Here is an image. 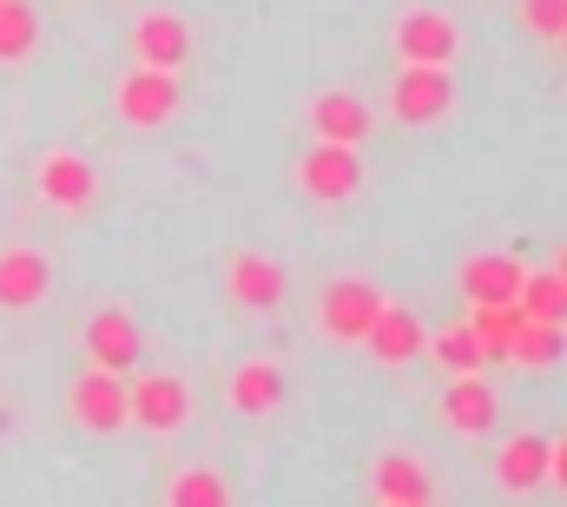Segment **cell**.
Returning <instances> with one entry per match:
<instances>
[{"label":"cell","mask_w":567,"mask_h":507,"mask_svg":"<svg viewBox=\"0 0 567 507\" xmlns=\"http://www.w3.org/2000/svg\"><path fill=\"white\" fill-rule=\"evenodd\" d=\"M423 356H435V363H442L449 376H475V370L488 363L468 323H449V330H435V337H423Z\"/></svg>","instance_id":"22"},{"label":"cell","mask_w":567,"mask_h":507,"mask_svg":"<svg viewBox=\"0 0 567 507\" xmlns=\"http://www.w3.org/2000/svg\"><path fill=\"white\" fill-rule=\"evenodd\" d=\"M455 46H462V33H455V20H449L442 7H410V13L396 20V53H403V60L449 66V60H455Z\"/></svg>","instance_id":"7"},{"label":"cell","mask_w":567,"mask_h":507,"mask_svg":"<svg viewBox=\"0 0 567 507\" xmlns=\"http://www.w3.org/2000/svg\"><path fill=\"white\" fill-rule=\"evenodd\" d=\"M522 317H528L522 303H468V330H475V343H482V356H488V363H508Z\"/></svg>","instance_id":"19"},{"label":"cell","mask_w":567,"mask_h":507,"mask_svg":"<svg viewBox=\"0 0 567 507\" xmlns=\"http://www.w3.org/2000/svg\"><path fill=\"white\" fill-rule=\"evenodd\" d=\"M113 113L126 120V126H140V132H152V126H165L172 113H178V73H165V66H133L120 86H113Z\"/></svg>","instance_id":"2"},{"label":"cell","mask_w":567,"mask_h":507,"mask_svg":"<svg viewBox=\"0 0 567 507\" xmlns=\"http://www.w3.org/2000/svg\"><path fill=\"white\" fill-rule=\"evenodd\" d=\"M47 290H53V263L47 257L27 251V245L0 251V310H40Z\"/></svg>","instance_id":"10"},{"label":"cell","mask_w":567,"mask_h":507,"mask_svg":"<svg viewBox=\"0 0 567 507\" xmlns=\"http://www.w3.org/2000/svg\"><path fill=\"white\" fill-rule=\"evenodd\" d=\"M310 132H317L323 145H363V138H370V106H363L357 93L330 86V93H317V106H310Z\"/></svg>","instance_id":"16"},{"label":"cell","mask_w":567,"mask_h":507,"mask_svg":"<svg viewBox=\"0 0 567 507\" xmlns=\"http://www.w3.org/2000/svg\"><path fill=\"white\" fill-rule=\"evenodd\" d=\"M522 27H528L535 40H561L567 0H522Z\"/></svg>","instance_id":"26"},{"label":"cell","mask_w":567,"mask_h":507,"mask_svg":"<svg viewBox=\"0 0 567 507\" xmlns=\"http://www.w3.org/2000/svg\"><path fill=\"white\" fill-rule=\"evenodd\" d=\"M555 277H561V283H567V251H561V257H555Z\"/></svg>","instance_id":"28"},{"label":"cell","mask_w":567,"mask_h":507,"mask_svg":"<svg viewBox=\"0 0 567 507\" xmlns=\"http://www.w3.org/2000/svg\"><path fill=\"white\" fill-rule=\"evenodd\" d=\"M231 501V482H225V475H205V468H198V475H178V482H172V507H225Z\"/></svg>","instance_id":"25"},{"label":"cell","mask_w":567,"mask_h":507,"mask_svg":"<svg viewBox=\"0 0 567 507\" xmlns=\"http://www.w3.org/2000/svg\"><path fill=\"white\" fill-rule=\"evenodd\" d=\"M66 415H73L80 428H93V435H120V428L133 422V408H126V376H113V370L73 376V389H66Z\"/></svg>","instance_id":"4"},{"label":"cell","mask_w":567,"mask_h":507,"mask_svg":"<svg viewBox=\"0 0 567 507\" xmlns=\"http://www.w3.org/2000/svg\"><path fill=\"white\" fill-rule=\"evenodd\" d=\"M495 475L508 495H535L548 488V435H508L502 455H495Z\"/></svg>","instance_id":"17"},{"label":"cell","mask_w":567,"mask_h":507,"mask_svg":"<svg viewBox=\"0 0 567 507\" xmlns=\"http://www.w3.org/2000/svg\"><path fill=\"white\" fill-rule=\"evenodd\" d=\"M231 402H238V415H271L284 402V370L278 363H245L231 376Z\"/></svg>","instance_id":"21"},{"label":"cell","mask_w":567,"mask_h":507,"mask_svg":"<svg viewBox=\"0 0 567 507\" xmlns=\"http://www.w3.org/2000/svg\"><path fill=\"white\" fill-rule=\"evenodd\" d=\"M133 46H140L145 66H165V73H178V66L192 60V27H185L178 13H145L140 27H133Z\"/></svg>","instance_id":"18"},{"label":"cell","mask_w":567,"mask_h":507,"mask_svg":"<svg viewBox=\"0 0 567 507\" xmlns=\"http://www.w3.org/2000/svg\"><path fill=\"white\" fill-rule=\"evenodd\" d=\"M86 356H93V370L126 376V370L140 363V323H133L126 310H100V317L86 323Z\"/></svg>","instance_id":"12"},{"label":"cell","mask_w":567,"mask_h":507,"mask_svg":"<svg viewBox=\"0 0 567 507\" xmlns=\"http://www.w3.org/2000/svg\"><path fill=\"white\" fill-rule=\"evenodd\" d=\"M528 317H548V323H567V283L555 270H528L522 277V297H515Z\"/></svg>","instance_id":"24"},{"label":"cell","mask_w":567,"mask_h":507,"mask_svg":"<svg viewBox=\"0 0 567 507\" xmlns=\"http://www.w3.org/2000/svg\"><path fill=\"white\" fill-rule=\"evenodd\" d=\"M377 310H383V290H377L370 277H337V283H323V297H317V323H323V337H337V343H363V330H370Z\"/></svg>","instance_id":"3"},{"label":"cell","mask_w":567,"mask_h":507,"mask_svg":"<svg viewBox=\"0 0 567 507\" xmlns=\"http://www.w3.org/2000/svg\"><path fill=\"white\" fill-rule=\"evenodd\" d=\"M33 46H40V13L27 0H0V66L27 60Z\"/></svg>","instance_id":"23"},{"label":"cell","mask_w":567,"mask_h":507,"mask_svg":"<svg viewBox=\"0 0 567 507\" xmlns=\"http://www.w3.org/2000/svg\"><path fill=\"white\" fill-rule=\"evenodd\" d=\"M370 488H377V501L383 507H429L435 501V482H429V468L416 455H377V468H370Z\"/></svg>","instance_id":"13"},{"label":"cell","mask_w":567,"mask_h":507,"mask_svg":"<svg viewBox=\"0 0 567 507\" xmlns=\"http://www.w3.org/2000/svg\"><path fill=\"white\" fill-rule=\"evenodd\" d=\"M225 290H231L245 310H278L284 303V263H271L265 251H238L225 263Z\"/></svg>","instance_id":"15"},{"label":"cell","mask_w":567,"mask_h":507,"mask_svg":"<svg viewBox=\"0 0 567 507\" xmlns=\"http://www.w3.org/2000/svg\"><path fill=\"white\" fill-rule=\"evenodd\" d=\"M423 323H416V310H403V303H383L377 317H370V330H363V343H370V356L377 363H416L423 356Z\"/></svg>","instance_id":"11"},{"label":"cell","mask_w":567,"mask_h":507,"mask_svg":"<svg viewBox=\"0 0 567 507\" xmlns=\"http://www.w3.org/2000/svg\"><path fill=\"white\" fill-rule=\"evenodd\" d=\"M548 482L567 495V435H555V442H548Z\"/></svg>","instance_id":"27"},{"label":"cell","mask_w":567,"mask_h":507,"mask_svg":"<svg viewBox=\"0 0 567 507\" xmlns=\"http://www.w3.org/2000/svg\"><path fill=\"white\" fill-rule=\"evenodd\" d=\"M297 185H303L317 205L357 198V192H363V158H357V145H323V138H317V152H303V165H297Z\"/></svg>","instance_id":"5"},{"label":"cell","mask_w":567,"mask_h":507,"mask_svg":"<svg viewBox=\"0 0 567 507\" xmlns=\"http://www.w3.org/2000/svg\"><path fill=\"white\" fill-rule=\"evenodd\" d=\"M449 106H455V80H449V66L403 60V73L390 80V113H396L403 126H435V120H449Z\"/></svg>","instance_id":"1"},{"label":"cell","mask_w":567,"mask_h":507,"mask_svg":"<svg viewBox=\"0 0 567 507\" xmlns=\"http://www.w3.org/2000/svg\"><path fill=\"white\" fill-rule=\"evenodd\" d=\"M522 257H508V251H475V257H462V270H455V290L468 297V303H515L522 297Z\"/></svg>","instance_id":"8"},{"label":"cell","mask_w":567,"mask_h":507,"mask_svg":"<svg viewBox=\"0 0 567 507\" xmlns=\"http://www.w3.org/2000/svg\"><path fill=\"white\" fill-rule=\"evenodd\" d=\"M40 198L53 211H86L100 198V178H93V165L80 152H47L40 158Z\"/></svg>","instance_id":"9"},{"label":"cell","mask_w":567,"mask_h":507,"mask_svg":"<svg viewBox=\"0 0 567 507\" xmlns=\"http://www.w3.org/2000/svg\"><path fill=\"white\" fill-rule=\"evenodd\" d=\"M561 350H567V323H548V317H522V330H515V350H508V363L548 370V363H561Z\"/></svg>","instance_id":"20"},{"label":"cell","mask_w":567,"mask_h":507,"mask_svg":"<svg viewBox=\"0 0 567 507\" xmlns=\"http://www.w3.org/2000/svg\"><path fill=\"white\" fill-rule=\"evenodd\" d=\"M495 415H502V402H495V389L482 382V370H475V376H455L442 389V422H449L455 435H488Z\"/></svg>","instance_id":"14"},{"label":"cell","mask_w":567,"mask_h":507,"mask_svg":"<svg viewBox=\"0 0 567 507\" xmlns=\"http://www.w3.org/2000/svg\"><path fill=\"white\" fill-rule=\"evenodd\" d=\"M561 46H567V27H561Z\"/></svg>","instance_id":"29"},{"label":"cell","mask_w":567,"mask_h":507,"mask_svg":"<svg viewBox=\"0 0 567 507\" xmlns=\"http://www.w3.org/2000/svg\"><path fill=\"white\" fill-rule=\"evenodd\" d=\"M126 408H133V422L152 428V435H172V428H185L192 422V389L178 376H140L126 389Z\"/></svg>","instance_id":"6"}]
</instances>
